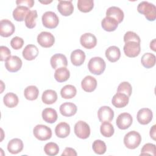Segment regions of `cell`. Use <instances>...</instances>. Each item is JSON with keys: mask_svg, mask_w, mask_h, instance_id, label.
I'll return each mask as SVG.
<instances>
[{"mask_svg": "<svg viewBox=\"0 0 156 156\" xmlns=\"http://www.w3.org/2000/svg\"><path fill=\"white\" fill-rule=\"evenodd\" d=\"M41 3H43V4H49L50 2H52V1H40Z\"/></svg>", "mask_w": 156, "mask_h": 156, "instance_id": "cell-49", "label": "cell"}, {"mask_svg": "<svg viewBox=\"0 0 156 156\" xmlns=\"http://www.w3.org/2000/svg\"><path fill=\"white\" fill-rule=\"evenodd\" d=\"M37 42L43 48H50L55 43L54 35L49 32H41L37 36Z\"/></svg>", "mask_w": 156, "mask_h": 156, "instance_id": "cell-8", "label": "cell"}, {"mask_svg": "<svg viewBox=\"0 0 156 156\" xmlns=\"http://www.w3.org/2000/svg\"><path fill=\"white\" fill-rule=\"evenodd\" d=\"M118 21L113 18L106 16L101 21V26L104 30L107 32H112L116 30L118 26Z\"/></svg>", "mask_w": 156, "mask_h": 156, "instance_id": "cell-28", "label": "cell"}, {"mask_svg": "<svg viewBox=\"0 0 156 156\" xmlns=\"http://www.w3.org/2000/svg\"><path fill=\"white\" fill-rule=\"evenodd\" d=\"M105 54L108 61L113 63L119 59L121 51L118 47L116 46H111L106 49Z\"/></svg>", "mask_w": 156, "mask_h": 156, "instance_id": "cell-23", "label": "cell"}, {"mask_svg": "<svg viewBox=\"0 0 156 156\" xmlns=\"http://www.w3.org/2000/svg\"><path fill=\"white\" fill-rule=\"evenodd\" d=\"M57 9L59 13L63 16H69L74 11V6L72 0L70 1H59L57 5Z\"/></svg>", "mask_w": 156, "mask_h": 156, "instance_id": "cell-16", "label": "cell"}, {"mask_svg": "<svg viewBox=\"0 0 156 156\" xmlns=\"http://www.w3.org/2000/svg\"><path fill=\"white\" fill-rule=\"evenodd\" d=\"M153 113L151 109L148 108H143L138 110L136 118L138 122L142 125L149 124L152 119Z\"/></svg>", "mask_w": 156, "mask_h": 156, "instance_id": "cell-13", "label": "cell"}, {"mask_svg": "<svg viewBox=\"0 0 156 156\" xmlns=\"http://www.w3.org/2000/svg\"><path fill=\"white\" fill-rule=\"evenodd\" d=\"M93 0H78L77 1V8L82 12H89L93 9Z\"/></svg>", "mask_w": 156, "mask_h": 156, "instance_id": "cell-35", "label": "cell"}, {"mask_svg": "<svg viewBox=\"0 0 156 156\" xmlns=\"http://www.w3.org/2000/svg\"><path fill=\"white\" fill-rule=\"evenodd\" d=\"M23 143L20 138H13L8 143L7 150L12 154H16L23 149Z\"/></svg>", "mask_w": 156, "mask_h": 156, "instance_id": "cell-21", "label": "cell"}, {"mask_svg": "<svg viewBox=\"0 0 156 156\" xmlns=\"http://www.w3.org/2000/svg\"><path fill=\"white\" fill-rule=\"evenodd\" d=\"M39 94V90L36 86L30 85L27 87L24 91V95L26 99L34 101L37 99Z\"/></svg>", "mask_w": 156, "mask_h": 156, "instance_id": "cell-34", "label": "cell"}, {"mask_svg": "<svg viewBox=\"0 0 156 156\" xmlns=\"http://www.w3.org/2000/svg\"><path fill=\"white\" fill-rule=\"evenodd\" d=\"M81 87L85 91L92 92L96 88L97 80L91 76H87L82 80Z\"/></svg>", "mask_w": 156, "mask_h": 156, "instance_id": "cell-18", "label": "cell"}, {"mask_svg": "<svg viewBox=\"0 0 156 156\" xmlns=\"http://www.w3.org/2000/svg\"><path fill=\"white\" fill-rule=\"evenodd\" d=\"M29 8L24 5H18L13 11V17L17 21H23L30 12Z\"/></svg>", "mask_w": 156, "mask_h": 156, "instance_id": "cell-25", "label": "cell"}, {"mask_svg": "<svg viewBox=\"0 0 156 156\" xmlns=\"http://www.w3.org/2000/svg\"><path fill=\"white\" fill-rule=\"evenodd\" d=\"M123 50L126 56L131 58L135 57L140 53V43H138L135 41H129L125 43Z\"/></svg>", "mask_w": 156, "mask_h": 156, "instance_id": "cell-7", "label": "cell"}, {"mask_svg": "<svg viewBox=\"0 0 156 156\" xmlns=\"http://www.w3.org/2000/svg\"><path fill=\"white\" fill-rule=\"evenodd\" d=\"M60 113L66 117H69L74 115L77 110V106L72 102H66L61 104L60 106Z\"/></svg>", "mask_w": 156, "mask_h": 156, "instance_id": "cell-17", "label": "cell"}, {"mask_svg": "<svg viewBox=\"0 0 156 156\" xmlns=\"http://www.w3.org/2000/svg\"><path fill=\"white\" fill-rule=\"evenodd\" d=\"M42 118L48 123H54L57 119V113L56 110L52 108H46L42 112Z\"/></svg>", "mask_w": 156, "mask_h": 156, "instance_id": "cell-27", "label": "cell"}, {"mask_svg": "<svg viewBox=\"0 0 156 156\" xmlns=\"http://www.w3.org/2000/svg\"><path fill=\"white\" fill-rule=\"evenodd\" d=\"M106 16L113 18L116 20L118 23H120L122 21L124 15L123 11L119 7L112 6L107 9L106 11Z\"/></svg>", "mask_w": 156, "mask_h": 156, "instance_id": "cell-20", "label": "cell"}, {"mask_svg": "<svg viewBox=\"0 0 156 156\" xmlns=\"http://www.w3.org/2000/svg\"><path fill=\"white\" fill-rule=\"evenodd\" d=\"M41 99L46 104H52L57 100V94L53 90H46L43 93Z\"/></svg>", "mask_w": 156, "mask_h": 156, "instance_id": "cell-29", "label": "cell"}, {"mask_svg": "<svg viewBox=\"0 0 156 156\" xmlns=\"http://www.w3.org/2000/svg\"><path fill=\"white\" fill-rule=\"evenodd\" d=\"M106 67V64L103 58L100 57L91 58L88 63L89 71L93 74L101 75L104 73Z\"/></svg>", "mask_w": 156, "mask_h": 156, "instance_id": "cell-2", "label": "cell"}, {"mask_svg": "<svg viewBox=\"0 0 156 156\" xmlns=\"http://www.w3.org/2000/svg\"><path fill=\"white\" fill-rule=\"evenodd\" d=\"M16 4L18 5H24L28 8H31L34 6V0H17Z\"/></svg>", "mask_w": 156, "mask_h": 156, "instance_id": "cell-45", "label": "cell"}, {"mask_svg": "<svg viewBox=\"0 0 156 156\" xmlns=\"http://www.w3.org/2000/svg\"><path fill=\"white\" fill-rule=\"evenodd\" d=\"M34 136L40 141H46L52 136V130L50 127L43 124H38L33 130Z\"/></svg>", "mask_w": 156, "mask_h": 156, "instance_id": "cell-4", "label": "cell"}, {"mask_svg": "<svg viewBox=\"0 0 156 156\" xmlns=\"http://www.w3.org/2000/svg\"><path fill=\"white\" fill-rule=\"evenodd\" d=\"M76 135L81 139H87L90 135V127L89 125L83 121H79L74 128Z\"/></svg>", "mask_w": 156, "mask_h": 156, "instance_id": "cell-6", "label": "cell"}, {"mask_svg": "<svg viewBox=\"0 0 156 156\" xmlns=\"http://www.w3.org/2000/svg\"><path fill=\"white\" fill-rule=\"evenodd\" d=\"M51 65L52 68L57 69L61 67H66L68 61L66 56L62 54H55L50 59Z\"/></svg>", "mask_w": 156, "mask_h": 156, "instance_id": "cell-15", "label": "cell"}, {"mask_svg": "<svg viewBox=\"0 0 156 156\" xmlns=\"http://www.w3.org/2000/svg\"><path fill=\"white\" fill-rule=\"evenodd\" d=\"M141 136L136 131H130L124 137V143L126 147L130 149L136 148L141 143Z\"/></svg>", "mask_w": 156, "mask_h": 156, "instance_id": "cell-3", "label": "cell"}, {"mask_svg": "<svg viewBox=\"0 0 156 156\" xmlns=\"http://www.w3.org/2000/svg\"><path fill=\"white\" fill-rule=\"evenodd\" d=\"M24 44V40L22 38L19 37H13L10 41V45L13 49L18 50L21 49Z\"/></svg>", "mask_w": 156, "mask_h": 156, "instance_id": "cell-43", "label": "cell"}, {"mask_svg": "<svg viewBox=\"0 0 156 156\" xmlns=\"http://www.w3.org/2000/svg\"><path fill=\"white\" fill-rule=\"evenodd\" d=\"M124 41L125 43L129 41H135L138 43H140L141 40L140 37L135 32L128 31L124 35Z\"/></svg>", "mask_w": 156, "mask_h": 156, "instance_id": "cell-42", "label": "cell"}, {"mask_svg": "<svg viewBox=\"0 0 156 156\" xmlns=\"http://www.w3.org/2000/svg\"><path fill=\"white\" fill-rule=\"evenodd\" d=\"M117 92L124 93L128 97H130L132 92V85L128 82H122L118 85Z\"/></svg>", "mask_w": 156, "mask_h": 156, "instance_id": "cell-40", "label": "cell"}, {"mask_svg": "<svg viewBox=\"0 0 156 156\" xmlns=\"http://www.w3.org/2000/svg\"><path fill=\"white\" fill-rule=\"evenodd\" d=\"M100 132L105 137H111L114 134V127L109 122H103L100 126Z\"/></svg>", "mask_w": 156, "mask_h": 156, "instance_id": "cell-37", "label": "cell"}, {"mask_svg": "<svg viewBox=\"0 0 156 156\" xmlns=\"http://www.w3.org/2000/svg\"><path fill=\"white\" fill-rule=\"evenodd\" d=\"M150 48L154 51H155V39H154L150 43Z\"/></svg>", "mask_w": 156, "mask_h": 156, "instance_id": "cell-48", "label": "cell"}, {"mask_svg": "<svg viewBox=\"0 0 156 156\" xmlns=\"http://www.w3.org/2000/svg\"><path fill=\"white\" fill-rule=\"evenodd\" d=\"M0 51H1V61L6 60L9 57H10L11 55V51L10 50L5 46H1L0 47Z\"/></svg>", "mask_w": 156, "mask_h": 156, "instance_id": "cell-44", "label": "cell"}, {"mask_svg": "<svg viewBox=\"0 0 156 156\" xmlns=\"http://www.w3.org/2000/svg\"><path fill=\"white\" fill-rule=\"evenodd\" d=\"M63 155H71V156H76L77 152L76 151L71 147H66L64 151L62 154V156Z\"/></svg>", "mask_w": 156, "mask_h": 156, "instance_id": "cell-46", "label": "cell"}, {"mask_svg": "<svg viewBox=\"0 0 156 156\" xmlns=\"http://www.w3.org/2000/svg\"><path fill=\"white\" fill-rule=\"evenodd\" d=\"M70 126L65 122H61L58 123L55 129V135L61 138L67 137L70 133Z\"/></svg>", "mask_w": 156, "mask_h": 156, "instance_id": "cell-26", "label": "cell"}, {"mask_svg": "<svg viewBox=\"0 0 156 156\" xmlns=\"http://www.w3.org/2000/svg\"><path fill=\"white\" fill-rule=\"evenodd\" d=\"M155 125H154L150 129V136L154 140H155Z\"/></svg>", "mask_w": 156, "mask_h": 156, "instance_id": "cell-47", "label": "cell"}, {"mask_svg": "<svg viewBox=\"0 0 156 156\" xmlns=\"http://www.w3.org/2000/svg\"><path fill=\"white\" fill-rule=\"evenodd\" d=\"M22 60L16 55H12L5 61V68L11 73L19 71L22 66Z\"/></svg>", "mask_w": 156, "mask_h": 156, "instance_id": "cell-9", "label": "cell"}, {"mask_svg": "<svg viewBox=\"0 0 156 156\" xmlns=\"http://www.w3.org/2000/svg\"><path fill=\"white\" fill-rule=\"evenodd\" d=\"M137 11L144 15L148 21H154L156 18V7L152 3L141 1L138 5Z\"/></svg>", "mask_w": 156, "mask_h": 156, "instance_id": "cell-1", "label": "cell"}, {"mask_svg": "<svg viewBox=\"0 0 156 156\" xmlns=\"http://www.w3.org/2000/svg\"><path fill=\"white\" fill-rule=\"evenodd\" d=\"M98 117L101 122H110L114 117L113 110L108 106H102L98 111Z\"/></svg>", "mask_w": 156, "mask_h": 156, "instance_id": "cell-14", "label": "cell"}, {"mask_svg": "<svg viewBox=\"0 0 156 156\" xmlns=\"http://www.w3.org/2000/svg\"><path fill=\"white\" fill-rule=\"evenodd\" d=\"M92 148L93 151L99 155H102L105 154L107 150L105 143L101 140H95L93 143Z\"/></svg>", "mask_w": 156, "mask_h": 156, "instance_id": "cell-38", "label": "cell"}, {"mask_svg": "<svg viewBox=\"0 0 156 156\" xmlns=\"http://www.w3.org/2000/svg\"><path fill=\"white\" fill-rule=\"evenodd\" d=\"M3 102L6 107L13 108L18 105L19 99L16 94L13 93H8L4 96Z\"/></svg>", "mask_w": 156, "mask_h": 156, "instance_id": "cell-32", "label": "cell"}, {"mask_svg": "<svg viewBox=\"0 0 156 156\" xmlns=\"http://www.w3.org/2000/svg\"><path fill=\"white\" fill-rule=\"evenodd\" d=\"M80 43L83 48L90 49L96 46L97 39L95 35L91 33H85L81 35Z\"/></svg>", "mask_w": 156, "mask_h": 156, "instance_id": "cell-12", "label": "cell"}, {"mask_svg": "<svg viewBox=\"0 0 156 156\" xmlns=\"http://www.w3.org/2000/svg\"><path fill=\"white\" fill-rule=\"evenodd\" d=\"M155 154H156L155 145L152 143H146L143 146L141 150L140 155H152L153 156H155Z\"/></svg>", "mask_w": 156, "mask_h": 156, "instance_id": "cell-41", "label": "cell"}, {"mask_svg": "<svg viewBox=\"0 0 156 156\" xmlns=\"http://www.w3.org/2000/svg\"><path fill=\"white\" fill-rule=\"evenodd\" d=\"M70 73L66 67H61L57 69L54 73V78L58 82H63L68 80Z\"/></svg>", "mask_w": 156, "mask_h": 156, "instance_id": "cell-30", "label": "cell"}, {"mask_svg": "<svg viewBox=\"0 0 156 156\" xmlns=\"http://www.w3.org/2000/svg\"><path fill=\"white\" fill-rule=\"evenodd\" d=\"M129 101V97L121 93H116L112 98V103L116 108H123L126 107Z\"/></svg>", "mask_w": 156, "mask_h": 156, "instance_id": "cell-19", "label": "cell"}, {"mask_svg": "<svg viewBox=\"0 0 156 156\" xmlns=\"http://www.w3.org/2000/svg\"><path fill=\"white\" fill-rule=\"evenodd\" d=\"M133 118L130 114L128 113H122L119 114L116 119V124L117 127L122 130L128 129L132 124Z\"/></svg>", "mask_w": 156, "mask_h": 156, "instance_id": "cell-10", "label": "cell"}, {"mask_svg": "<svg viewBox=\"0 0 156 156\" xmlns=\"http://www.w3.org/2000/svg\"><path fill=\"white\" fill-rule=\"evenodd\" d=\"M85 60V54L81 49L73 51L71 54V61L73 65L79 66L82 65Z\"/></svg>", "mask_w": 156, "mask_h": 156, "instance_id": "cell-24", "label": "cell"}, {"mask_svg": "<svg viewBox=\"0 0 156 156\" xmlns=\"http://www.w3.org/2000/svg\"><path fill=\"white\" fill-rule=\"evenodd\" d=\"M76 93L77 90L72 85H66L60 90L61 96L64 99H71L76 95Z\"/></svg>", "mask_w": 156, "mask_h": 156, "instance_id": "cell-33", "label": "cell"}, {"mask_svg": "<svg viewBox=\"0 0 156 156\" xmlns=\"http://www.w3.org/2000/svg\"><path fill=\"white\" fill-rule=\"evenodd\" d=\"M38 49L34 44H27L23 51V57L27 60H34L38 54Z\"/></svg>", "mask_w": 156, "mask_h": 156, "instance_id": "cell-22", "label": "cell"}, {"mask_svg": "<svg viewBox=\"0 0 156 156\" xmlns=\"http://www.w3.org/2000/svg\"><path fill=\"white\" fill-rule=\"evenodd\" d=\"M43 25L48 29L55 28L59 23V19L55 13L48 11L44 13L41 17Z\"/></svg>", "mask_w": 156, "mask_h": 156, "instance_id": "cell-5", "label": "cell"}, {"mask_svg": "<svg viewBox=\"0 0 156 156\" xmlns=\"http://www.w3.org/2000/svg\"><path fill=\"white\" fill-rule=\"evenodd\" d=\"M44 151L48 155L54 156L58 153L59 147L55 143L49 142L45 144L44 147Z\"/></svg>", "mask_w": 156, "mask_h": 156, "instance_id": "cell-39", "label": "cell"}, {"mask_svg": "<svg viewBox=\"0 0 156 156\" xmlns=\"http://www.w3.org/2000/svg\"><path fill=\"white\" fill-rule=\"evenodd\" d=\"M15 30L14 24L9 20H2L0 21V35L3 37L12 35Z\"/></svg>", "mask_w": 156, "mask_h": 156, "instance_id": "cell-11", "label": "cell"}, {"mask_svg": "<svg viewBox=\"0 0 156 156\" xmlns=\"http://www.w3.org/2000/svg\"><path fill=\"white\" fill-rule=\"evenodd\" d=\"M38 16L35 10H30L26 16L24 20L26 26L29 29H32L36 26V20Z\"/></svg>", "mask_w": 156, "mask_h": 156, "instance_id": "cell-36", "label": "cell"}, {"mask_svg": "<svg viewBox=\"0 0 156 156\" xmlns=\"http://www.w3.org/2000/svg\"><path fill=\"white\" fill-rule=\"evenodd\" d=\"M155 55L150 52L145 53L141 58V63L146 68H152L155 64Z\"/></svg>", "mask_w": 156, "mask_h": 156, "instance_id": "cell-31", "label": "cell"}]
</instances>
